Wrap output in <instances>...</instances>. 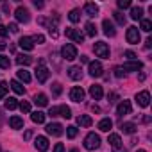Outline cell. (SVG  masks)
I'll return each mask as SVG.
<instances>
[{"instance_id":"c3c4849f","label":"cell","mask_w":152,"mask_h":152,"mask_svg":"<svg viewBox=\"0 0 152 152\" xmlns=\"http://www.w3.org/2000/svg\"><path fill=\"white\" fill-rule=\"evenodd\" d=\"M54 152H64V145H63V143H56Z\"/></svg>"},{"instance_id":"680465c9","label":"cell","mask_w":152,"mask_h":152,"mask_svg":"<svg viewBox=\"0 0 152 152\" xmlns=\"http://www.w3.org/2000/svg\"><path fill=\"white\" fill-rule=\"evenodd\" d=\"M138 152H147V150H143V148H140V150H138Z\"/></svg>"},{"instance_id":"6da1fadb","label":"cell","mask_w":152,"mask_h":152,"mask_svg":"<svg viewBox=\"0 0 152 152\" xmlns=\"http://www.w3.org/2000/svg\"><path fill=\"white\" fill-rule=\"evenodd\" d=\"M48 77H50V70L45 66V61L41 59L39 63H38V68H36V79H38V83H47L48 81Z\"/></svg>"},{"instance_id":"f5cc1de1","label":"cell","mask_w":152,"mask_h":152,"mask_svg":"<svg viewBox=\"0 0 152 152\" xmlns=\"http://www.w3.org/2000/svg\"><path fill=\"white\" fill-rule=\"evenodd\" d=\"M152 47V38H148L147 41H145V48H150Z\"/></svg>"},{"instance_id":"3957f363","label":"cell","mask_w":152,"mask_h":152,"mask_svg":"<svg viewBox=\"0 0 152 152\" xmlns=\"http://www.w3.org/2000/svg\"><path fill=\"white\" fill-rule=\"evenodd\" d=\"M93 52L97 57H102V59H109V47L106 41H97L93 45Z\"/></svg>"},{"instance_id":"277c9868","label":"cell","mask_w":152,"mask_h":152,"mask_svg":"<svg viewBox=\"0 0 152 152\" xmlns=\"http://www.w3.org/2000/svg\"><path fill=\"white\" fill-rule=\"evenodd\" d=\"M84 147H86L88 150H95V148H99V147H100V136L95 134V132H90V134L84 138Z\"/></svg>"},{"instance_id":"bcb514c9","label":"cell","mask_w":152,"mask_h":152,"mask_svg":"<svg viewBox=\"0 0 152 152\" xmlns=\"http://www.w3.org/2000/svg\"><path fill=\"white\" fill-rule=\"evenodd\" d=\"M9 34V31H7V27L6 25H0V36H2V38H6Z\"/></svg>"},{"instance_id":"44dd1931","label":"cell","mask_w":152,"mask_h":152,"mask_svg":"<svg viewBox=\"0 0 152 152\" xmlns=\"http://www.w3.org/2000/svg\"><path fill=\"white\" fill-rule=\"evenodd\" d=\"M111 127H113V120H111V118H102V120L99 122V129H100L102 132H109Z\"/></svg>"},{"instance_id":"681fc988","label":"cell","mask_w":152,"mask_h":152,"mask_svg":"<svg viewBox=\"0 0 152 152\" xmlns=\"http://www.w3.org/2000/svg\"><path fill=\"white\" fill-rule=\"evenodd\" d=\"M7 29H9L11 32H18V25H16V23H9V27H7Z\"/></svg>"},{"instance_id":"d590c367","label":"cell","mask_w":152,"mask_h":152,"mask_svg":"<svg viewBox=\"0 0 152 152\" xmlns=\"http://www.w3.org/2000/svg\"><path fill=\"white\" fill-rule=\"evenodd\" d=\"M113 16H115V20H116V23H118V25H124V23H125V15H122L120 11H115V13H113Z\"/></svg>"},{"instance_id":"5b68a950","label":"cell","mask_w":152,"mask_h":152,"mask_svg":"<svg viewBox=\"0 0 152 152\" xmlns=\"http://www.w3.org/2000/svg\"><path fill=\"white\" fill-rule=\"evenodd\" d=\"M15 16H16V20H18V22H22V23H27V22L31 20V13H29V9H27V7H23V6L16 7Z\"/></svg>"},{"instance_id":"f1b7e54d","label":"cell","mask_w":152,"mask_h":152,"mask_svg":"<svg viewBox=\"0 0 152 152\" xmlns=\"http://www.w3.org/2000/svg\"><path fill=\"white\" fill-rule=\"evenodd\" d=\"M45 116H47V115L41 113V111H34V113L31 115V118H32L34 124H43V122H45Z\"/></svg>"},{"instance_id":"ab89813d","label":"cell","mask_w":152,"mask_h":152,"mask_svg":"<svg viewBox=\"0 0 152 152\" xmlns=\"http://www.w3.org/2000/svg\"><path fill=\"white\" fill-rule=\"evenodd\" d=\"M18 107H20V111H22V113H31V104H29V102H25V100H23L22 104H18Z\"/></svg>"},{"instance_id":"7c38bea8","label":"cell","mask_w":152,"mask_h":152,"mask_svg":"<svg viewBox=\"0 0 152 152\" xmlns=\"http://www.w3.org/2000/svg\"><path fill=\"white\" fill-rule=\"evenodd\" d=\"M136 102H138V106L147 107V106L150 104V93H148V91H140V93L136 95Z\"/></svg>"},{"instance_id":"b9f144b4","label":"cell","mask_w":152,"mask_h":152,"mask_svg":"<svg viewBox=\"0 0 152 152\" xmlns=\"http://www.w3.org/2000/svg\"><path fill=\"white\" fill-rule=\"evenodd\" d=\"M118 7L120 9H127V7H131V2L129 0H118Z\"/></svg>"},{"instance_id":"f6af8a7d","label":"cell","mask_w":152,"mask_h":152,"mask_svg":"<svg viewBox=\"0 0 152 152\" xmlns=\"http://www.w3.org/2000/svg\"><path fill=\"white\" fill-rule=\"evenodd\" d=\"M115 75H116V77H118V79H122V77H124V75H125V72H124V70H122L120 66H116V68H115Z\"/></svg>"},{"instance_id":"cb8c5ba5","label":"cell","mask_w":152,"mask_h":152,"mask_svg":"<svg viewBox=\"0 0 152 152\" xmlns=\"http://www.w3.org/2000/svg\"><path fill=\"white\" fill-rule=\"evenodd\" d=\"M16 63H18L20 66H27V64L32 63V57L27 56V54H20V56H16Z\"/></svg>"},{"instance_id":"5bb4252c","label":"cell","mask_w":152,"mask_h":152,"mask_svg":"<svg viewBox=\"0 0 152 152\" xmlns=\"http://www.w3.org/2000/svg\"><path fill=\"white\" fill-rule=\"evenodd\" d=\"M34 147L39 150V152H45V150H48V140L45 138V136H38L36 138V141H34Z\"/></svg>"},{"instance_id":"6f0895ef","label":"cell","mask_w":152,"mask_h":152,"mask_svg":"<svg viewBox=\"0 0 152 152\" xmlns=\"http://www.w3.org/2000/svg\"><path fill=\"white\" fill-rule=\"evenodd\" d=\"M70 152H79V150H77V148H72V150H70Z\"/></svg>"},{"instance_id":"f546056e","label":"cell","mask_w":152,"mask_h":152,"mask_svg":"<svg viewBox=\"0 0 152 152\" xmlns=\"http://www.w3.org/2000/svg\"><path fill=\"white\" fill-rule=\"evenodd\" d=\"M68 18H70V22L77 23V22L81 20V9H72V11L68 13Z\"/></svg>"},{"instance_id":"e575fe53","label":"cell","mask_w":152,"mask_h":152,"mask_svg":"<svg viewBox=\"0 0 152 152\" xmlns=\"http://www.w3.org/2000/svg\"><path fill=\"white\" fill-rule=\"evenodd\" d=\"M7 91H9V84L6 81H2V83H0V100L7 95Z\"/></svg>"},{"instance_id":"9c48e42d","label":"cell","mask_w":152,"mask_h":152,"mask_svg":"<svg viewBox=\"0 0 152 152\" xmlns=\"http://www.w3.org/2000/svg\"><path fill=\"white\" fill-rule=\"evenodd\" d=\"M90 75L91 77H102L104 75V68L100 61H91L90 63Z\"/></svg>"},{"instance_id":"d4e9b609","label":"cell","mask_w":152,"mask_h":152,"mask_svg":"<svg viewBox=\"0 0 152 152\" xmlns=\"http://www.w3.org/2000/svg\"><path fill=\"white\" fill-rule=\"evenodd\" d=\"M77 124H79L81 127H90V125L93 124V120H91V116H88V115H81V116H77Z\"/></svg>"},{"instance_id":"4dcf8cb0","label":"cell","mask_w":152,"mask_h":152,"mask_svg":"<svg viewBox=\"0 0 152 152\" xmlns=\"http://www.w3.org/2000/svg\"><path fill=\"white\" fill-rule=\"evenodd\" d=\"M57 109H59V116H63V118H72V109H70L68 106H57Z\"/></svg>"},{"instance_id":"603a6c76","label":"cell","mask_w":152,"mask_h":152,"mask_svg":"<svg viewBox=\"0 0 152 152\" xmlns=\"http://www.w3.org/2000/svg\"><path fill=\"white\" fill-rule=\"evenodd\" d=\"M9 125H11V129H23V118H20V116H11V118H9Z\"/></svg>"},{"instance_id":"d6986e66","label":"cell","mask_w":152,"mask_h":152,"mask_svg":"<svg viewBox=\"0 0 152 152\" xmlns=\"http://www.w3.org/2000/svg\"><path fill=\"white\" fill-rule=\"evenodd\" d=\"M18 45H20L23 50H32V48H34V41H32V38H29V36H23V38H20Z\"/></svg>"},{"instance_id":"e0dca14e","label":"cell","mask_w":152,"mask_h":152,"mask_svg":"<svg viewBox=\"0 0 152 152\" xmlns=\"http://www.w3.org/2000/svg\"><path fill=\"white\" fill-rule=\"evenodd\" d=\"M68 75H70V79H73V81H81L83 79V68L81 66H72L68 70Z\"/></svg>"},{"instance_id":"ffe728a7","label":"cell","mask_w":152,"mask_h":152,"mask_svg":"<svg viewBox=\"0 0 152 152\" xmlns=\"http://www.w3.org/2000/svg\"><path fill=\"white\" fill-rule=\"evenodd\" d=\"M90 95H91L95 100H100V99H102V95H104V91H102V86H99V84H93V86H90Z\"/></svg>"},{"instance_id":"9f6ffc18","label":"cell","mask_w":152,"mask_h":152,"mask_svg":"<svg viewBox=\"0 0 152 152\" xmlns=\"http://www.w3.org/2000/svg\"><path fill=\"white\" fill-rule=\"evenodd\" d=\"M6 48V43H0V50H4Z\"/></svg>"},{"instance_id":"ba28073f","label":"cell","mask_w":152,"mask_h":152,"mask_svg":"<svg viewBox=\"0 0 152 152\" xmlns=\"http://www.w3.org/2000/svg\"><path fill=\"white\" fill-rule=\"evenodd\" d=\"M64 34H66V38L73 39L75 43H83V41H84V34H81L79 31H75V29H72V27H66V29H64Z\"/></svg>"},{"instance_id":"484cf974","label":"cell","mask_w":152,"mask_h":152,"mask_svg":"<svg viewBox=\"0 0 152 152\" xmlns=\"http://www.w3.org/2000/svg\"><path fill=\"white\" fill-rule=\"evenodd\" d=\"M16 75H18V81H22V83H31V73H29L25 68L18 70V72H16Z\"/></svg>"},{"instance_id":"f907efd6","label":"cell","mask_w":152,"mask_h":152,"mask_svg":"<svg viewBox=\"0 0 152 152\" xmlns=\"http://www.w3.org/2000/svg\"><path fill=\"white\" fill-rule=\"evenodd\" d=\"M116 99H118V97H116V93H111V95H109V102H111V104H113V102H116Z\"/></svg>"},{"instance_id":"74e56055","label":"cell","mask_w":152,"mask_h":152,"mask_svg":"<svg viewBox=\"0 0 152 152\" xmlns=\"http://www.w3.org/2000/svg\"><path fill=\"white\" fill-rule=\"evenodd\" d=\"M66 136H68L70 140H73L75 136H77V127H75V125H70V127H66Z\"/></svg>"},{"instance_id":"7402d4cb","label":"cell","mask_w":152,"mask_h":152,"mask_svg":"<svg viewBox=\"0 0 152 152\" xmlns=\"http://www.w3.org/2000/svg\"><path fill=\"white\" fill-rule=\"evenodd\" d=\"M120 129H122L124 134H134V132H136V125H134L132 122H124V124L120 125Z\"/></svg>"},{"instance_id":"816d5d0a","label":"cell","mask_w":152,"mask_h":152,"mask_svg":"<svg viewBox=\"0 0 152 152\" xmlns=\"http://www.w3.org/2000/svg\"><path fill=\"white\" fill-rule=\"evenodd\" d=\"M31 136H32V131L29 129V131H25V134H23V140H29Z\"/></svg>"},{"instance_id":"ee69618b","label":"cell","mask_w":152,"mask_h":152,"mask_svg":"<svg viewBox=\"0 0 152 152\" xmlns=\"http://www.w3.org/2000/svg\"><path fill=\"white\" fill-rule=\"evenodd\" d=\"M124 56H125L129 61H134V59H136V54H134V52H131V50H125V52H124Z\"/></svg>"},{"instance_id":"836d02e7","label":"cell","mask_w":152,"mask_h":152,"mask_svg":"<svg viewBox=\"0 0 152 152\" xmlns=\"http://www.w3.org/2000/svg\"><path fill=\"white\" fill-rule=\"evenodd\" d=\"M6 109H9V111H13V109H16L18 107V102H16V99H13V97H9L7 100H6Z\"/></svg>"},{"instance_id":"8fae6325","label":"cell","mask_w":152,"mask_h":152,"mask_svg":"<svg viewBox=\"0 0 152 152\" xmlns=\"http://www.w3.org/2000/svg\"><path fill=\"white\" fill-rule=\"evenodd\" d=\"M84 90L81 88V86H75V88H72V91H70V99L73 100V102H83L84 100Z\"/></svg>"},{"instance_id":"d6a6232c","label":"cell","mask_w":152,"mask_h":152,"mask_svg":"<svg viewBox=\"0 0 152 152\" xmlns=\"http://www.w3.org/2000/svg\"><path fill=\"white\" fill-rule=\"evenodd\" d=\"M141 16H143V9L141 7H132L131 9V18L132 20H141Z\"/></svg>"},{"instance_id":"8d00e7d4","label":"cell","mask_w":152,"mask_h":152,"mask_svg":"<svg viewBox=\"0 0 152 152\" xmlns=\"http://www.w3.org/2000/svg\"><path fill=\"white\" fill-rule=\"evenodd\" d=\"M140 29H141V31H145V32H150V31H152V22H150V20H141Z\"/></svg>"},{"instance_id":"11a10c76","label":"cell","mask_w":152,"mask_h":152,"mask_svg":"<svg viewBox=\"0 0 152 152\" xmlns=\"http://www.w3.org/2000/svg\"><path fill=\"white\" fill-rule=\"evenodd\" d=\"M81 61H83V63H90V59H88L86 56H81Z\"/></svg>"},{"instance_id":"db71d44e","label":"cell","mask_w":152,"mask_h":152,"mask_svg":"<svg viewBox=\"0 0 152 152\" xmlns=\"http://www.w3.org/2000/svg\"><path fill=\"white\" fill-rule=\"evenodd\" d=\"M34 6H36L38 9H41V7H43V2H39V0H34Z\"/></svg>"},{"instance_id":"7a4b0ae2","label":"cell","mask_w":152,"mask_h":152,"mask_svg":"<svg viewBox=\"0 0 152 152\" xmlns=\"http://www.w3.org/2000/svg\"><path fill=\"white\" fill-rule=\"evenodd\" d=\"M61 56L66 61H73V59H77V48H75V45H72V43H66L61 48Z\"/></svg>"},{"instance_id":"7dc6e473","label":"cell","mask_w":152,"mask_h":152,"mask_svg":"<svg viewBox=\"0 0 152 152\" xmlns=\"http://www.w3.org/2000/svg\"><path fill=\"white\" fill-rule=\"evenodd\" d=\"M48 115H50V116H59V109H57V107H50V109H48Z\"/></svg>"},{"instance_id":"9a60e30c","label":"cell","mask_w":152,"mask_h":152,"mask_svg":"<svg viewBox=\"0 0 152 152\" xmlns=\"http://www.w3.org/2000/svg\"><path fill=\"white\" fill-rule=\"evenodd\" d=\"M102 29H104V34L109 36V38H113V36L116 34V29H115L113 22H109V20H104V22H102Z\"/></svg>"},{"instance_id":"2e32d148","label":"cell","mask_w":152,"mask_h":152,"mask_svg":"<svg viewBox=\"0 0 152 152\" xmlns=\"http://www.w3.org/2000/svg\"><path fill=\"white\" fill-rule=\"evenodd\" d=\"M47 132L52 134V136H61L63 134V125L61 124H56V122L54 124H48L47 125Z\"/></svg>"},{"instance_id":"52a82bcc","label":"cell","mask_w":152,"mask_h":152,"mask_svg":"<svg viewBox=\"0 0 152 152\" xmlns=\"http://www.w3.org/2000/svg\"><path fill=\"white\" fill-rule=\"evenodd\" d=\"M107 141H109V145L113 147V150H115V152H125V148L122 147V140H120V134H109Z\"/></svg>"},{"instance_id":"7bdbcfd3","label":"cell","mask_w":152,"mask_h":152,"mask_svg":"<svg viewBox=\"0 0 152 152\" xmlns=\"http://www.w3.org/2000/svg\"><path fill=\"white\" fill-rule=\"evenodd\" d=\"M32 41H34V43H38V45H41V43H45V36H43V34H38V36H34V38H32Z\"/></svg>"},{"instance_id":"ac0fdd59","label":"cell","mask_w":152,"mask_h":152,"mask_svg":"<svg viewBox=\"0 0 152 152\" xmlns=\"http://www.w3.org/2000/svg\"><path fill=\"white\" fill-rule=\"evenodd\" d=\"M84 13H86L88 16H97V15H99V6H97L95 2H86V4H84Z\"/></svg>"},{"instance_id":"8992f818","label":"cell","mask_w":152,"mask_h":152,"mask_svg":"<svg viewBox=\"0 0 152 152\" xmlns=\"http://www.w3.org/2000/svg\"><path fill=\"white\" fill-rule=\"evenodd\" d=\"M125 38H127V41H129L131 45H138V43H140V31H138V27H134V25L129 27Z\"/></svg>"},{"instance_id":"4fadbf2b","label":"cell","mask_w":152,"mask_h":152,"mask_svg":"<svg viewBox=\"0 0 152 152\" xmlns=\"http://www.w3.org/2000/svg\"><path fill=\"white\" fill-rule=\"evenodd\" d=\"M124 72H138V70H141L143 68V63H140V61H129V63H125L124 66H120Z\"/></svg>"},{"instance_id":"4316f807","label":"cell","mask_w":152,"mask_h":152,"mask_svg":"<svg viewBox=\"0 0 152 152\" xmlns=\"http://www.w3.org/2000/svg\"><path fill=\"white\" fill-rule=\"evenodd\" d=\"M9 88H13V91H15V93H18V95H23V93H25V88L22 86V83H20V81H11Z\"/></svg>"},{"instance_id":"f35d334b","label":"cell","mask_w":152,"mask_h":152,"mask_svg":"<svg viewBox=\"0 0 152 152\" xmlns=\"http://www.w3.org/2000/svg\"><path fill=\"white\" fill-rule=\"evenodd\" d=\"M11 66V61H9V57H6V56H2L0 54V68H9Z\"/></svg>"},{"instance_id":"30bf717a","label":"cell","mask_w":152,"mask_h":152,"mask_svg":"<svg viewBox=\"0 0 152 152\" xmlns=\"http://www.w3.org/2000/svg\"><path fill=\"white\" fill-rule=\"evenodd\" d=\"M131 111H132V106H131L129 100H122V102L118 104V107H116V115H118V116L131 115Z\"/></svg>"},{"instance_id":"1f68e13d","label":"cell","mask_w":152,"mask_h":152,"mask_svg":"<svg viewBox=\"0 0 152 152\" xmlns=\"http://www.w3.org/2000/svg\"><path fill=\"white\" fill-rule=\"evenodd\" d=\"M84 29H86V34H88V36H91V38H95V36H97V27H95V23L88 22V23L84 25Z\"/></svg>"},{"instance_id":"60d3db41","label":"cell","mask_w":152,"mask_h":152,"mask_svg":"<svg viewBox=\"0 0 152 152\" xmlns=\"http://www.w3.org/2000/svg\"><path fill=\"white\" fill-rule=\"evenodd\" d=\"M52 93H54L56 97L61 95V84H59V83H54V84H52Z\"/></svg>"},{"instance_id":"83f0119b","label":"cell","mask_w":152,"mask_h":152,"mask_svg":"<svg viewBox=\"0 0 152 152\" xmlns=\"http://www.w3.org/2000/svg\"><path fill=\"white\" fill-rule=\"evenodd\" d=\"M34 102H36V106H39V107H45V106L48 104V99H47V95L39 93V95H36V97H34Z\"/></svg>"}]
</instances>
